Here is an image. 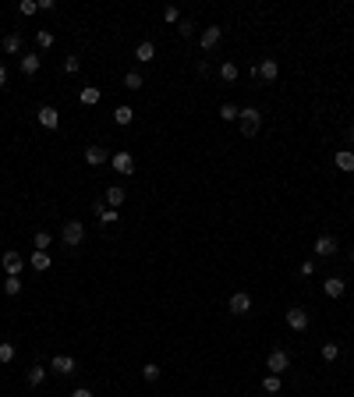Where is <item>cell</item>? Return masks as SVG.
<instances>
[{"instance_id": "d4e9b609", "label": "cell", "mask_w": 354, "mask_h": 397, "mask_svg": "<svg viewBox=\"0 0 354 397\" xmlns=\"http://www.w3.org/2000/svg\"><path fill=\"white\" fill-rule=\"evenodd\" d=\"M337 354H340V344H333V340L323 344V358H326V362H337Z\"/></svg>"}, {"instance_id": "83f0119b", "label": "cell", "mask_w": 354, "mask_h": 397, "mask_svg": "<svg viewBox=\"0 0 354 397\" xmlns=\"http://www.w3.org/2000/svg\"><path fill=\"white\" fill-rule=\"evenodd\" d=\"M220 78H223V82H234V78H238V68H234V64L227 60V64L220 68Z\"/></svg>"}, {"instance_id": "8d00e7d4", "label": "cell", "mask_w": 354, "mask_h": 397, "mask_svg": "<svg viewBox=\"0 0 354 397\" xmlns=\"http://www.w3.org/2000/svg\"><path fill=\"white\" fill-rule=\"evenodd\" d=\"M301 273H305V276H312V273H316V262H312V259H308V262H301Z\"/></svg>"}, {"instance_id": "f546056e", "label": "cell", "mask_w": 354, "mask_h": 397, "mask_svg": "<svg viewBox=\"0 0 354 397\" xmlns=\"http://www.w3.org/2000/svg\"><path fill=\"white\" fill-rule=\"evenodd\" d=\"M43 380H46V369H39V366H35V369H28V383H32V386H39Z\"/></svg>"}, {"instance_id": "f35d334b", "label": "cell", "mask_w": 354, "mask_h": 397, "mask_svg": "<svg viewBox=\"0 0 354 397\" xmlns=\"http://www.w3.org/2000/svg\"><path fill=\"white\" fill-rule=\"evenodd\" d=\"M4 86H7V68L0 64V89H4Z\"/></svg>"}, {"instance_id": "4dcf8cb0", "label": "cell", "mask_w": 354, "mask_h": 397, "mask_svg": "<svg viewBox=\"0 0 354 397\" xmlns=\"http://www.w3.org/2000/svg\"><path fill=\"white\" fill-rule=\"evenodd\" d=\"M46 248H50V234L39 230V234H35V252H46Z\"/></svg>"}, {"instance_id": "52a82bcc", "label": "cell", "mask_w": 354, "mask_h": 397, "mask_svg": "<svg viewBox=\"0 0 354 397\" xmlns=\"http://www.w3.org/2000/svg\"><path fill=\"white\" fill-rule=\"evenodd\" d=\"M337 252V238L333 234H319L316 238V256H333Z\"/></svg>"}, {"instance_id": "9a60e30c", "label": "cell", "mask_w": 354, "mask_h": 397, "mask_svg": "<svg viewBox=\"0 0 354 397\" xmlns=\"http://www.w3.org/2000/svg\"><path fill=\"white\" fill-rule=\"evenodd\" d=\"M337 167L347 170V174L354 170V152H351V149H340V152H337Z\"/></svg>"}, {"instance_id": "484cf974", "label": "cell", "mask_w": 354, "mask_h": 397, "mask_svg": "<svg viewBox=\"0 0 354 397\" xmlns=\"http://www.w3.org/2000/svg\"><path fill=\"white\" fill-rule=\"evenodd\" d=\"M142 380H145V383L160 380V366H152V362H149V366H142Z\"/></svg>"}, {"instance_id": "3957f363", "label": "cell", "mask_w": 354, "mask_h": 397, "mask_svg": "<svg viewBox=\"0 0 354 397\" xmlns=\"http://www.w3.org/2000/svg\"><path fill=\"white\" fill-rule=\"evenodd\" d=\"M82 238H85V227L78 224V220H67L64 224V245L74 248V245H82Z\"/></svg>"}, {"instance_id": "44dd1931", "label": "cell", "mask_w": 354, "mask_h": 397, "mask_svg": "<svg viewBox=\"0 0 354 397\" xmlns=\"http://www.w3.org/2000/svg\"><path fill=\"white\" fill-rule=\"evenodd\" d=\"M4 50H7V54H18V50H21V36H18V32L4 36Z\"/></svg>"}, {"instance_id": "7402d4cb", "label": "cell", "mask_w": 354, "mask_h": 397, "mask_svg": "<svg viewBox=\"0 0 354 397\" xmlns=\"http://www.w3.org/2000/svg\"><path fill=\"white\" fill-rule=\"evenodd\" d=\"M220 117H223V121H238V117H241V110L234 106V103H223V106H220Z\"/></svg>"}, {"instance_id": "7c38bea8", "label": "cell", "mask_w": 354, "mask_h": 397, "mask_svg": "<svg viewBox=\"0 0 354 397\" xmlns=\"http://www.w3.org/2000/svg\"><path fill=\"white\" fill-rule=\"evenodd\" d=\"M220 36H223V28H220V25H209V28L202 32V50H213V46L220 43Z\"/></svg>"}, {"instance_id": "8992f818", "label": "cell", "mask_w": 354, "mask_h": 397, "mask_svg": "<svg viewBox=\"0 0 354 397\" xmlns=\"http://www.w3.org/2000/svg\"><path fill=\"white\" fill-rule=\"evenodd\" d=\"M255 74H259V78H266V82H273V78H277V74H280V64L266 57L262 64H255Z\"/></svg>"}, {"instance_id": "5bb4252c", "label": "cell", "mask_w": 354, "mask_h": 397, "mask_svg": "<svg viewBox=\"0 0 354 397\" xmlns=\"http://www.w3.org/2000/svg\"><path fill=\"white\" fill-rule=\"evenodd\" d=\"M124 198H128V195H124V188H106V206H110V210H121Z\"/></svg>"}, {"instance_id": "ac0fdd59", "label": "cell", "mask_w": 354, "mask_h": 397, "mask_svg": "<svg viewBox=\"0 0 354 397\" xmlns=\"http://www.w3.org/2000/svg\"><path fill=\"white\" fill-rule=\"evenodd\" d=\"M78 100H82L85 106H96V103H99V89H96V86H85V89H82V96H78Z\"/></svg>"}, {"instance_id": "e575fe53", "label": "cell", "mask_w": 354, "mask_h": 397, "mask_svg": "<svg viewBox=\"0 0 354 397\" xmlns=\"http://www.w3.org/2000/svg\"><path fill=\"white\" fill-rule=\"evenodd\" d=\"M78 68H82V60H78V57H67V60H64V71H67V74H74Z\"/></svg>"}, {"instance_id": "d6986e66", "label": "cell", "mask_w": 354, "mask_h": 397, "mask_svg": "<svg viewBox=\"0 0 354 397\" xmlns=\"http://www.w3.org/2000/svg\"><path fill=\"white\" fill-rule=\"evenodd\" d=\"M326 294L330 298H340L344 294V280H340V276H330V280H326Z\"/></svg>"}, {"instance_id": "4316f807", "label": "cell", "mask_w": 354, "mask_h": 397, "mask_svg": "<svg viewBox=\"0 0 354 397\" xmlns=\"http://www.w3.org/2000/svg\"><path fill=\"white\" fill-rule=\"evenodd\" d=\"M35 39H39V46H43V50H50V46H53V32H46V28H39V32H35Z\"/></svg>"}, {"instance_id": "e0dca14e", "label": "cell", "mask_w": 354, "mask_h": 397, "mask_svg": "<svg viewBox=\"0 0 354 397\" xmlns=\"http://www.w3.org/2000/svg\"><path fill=\"white\" fill-rule=\"evenodd\" d=\"M113 121H117V124H131V121H135V110H131V106H117V110H113Z\"/></svg>"}, {"instance_id": "d590c367", "label": "cell", "mask_w": 354, "mask_h": 397, "mask_svg": "<svg viewBox=\"0 0 354 397\" xmlns=\"http://www.w3.org/2000/svg\"><path fill=\"white\" fill-rule=\"evenodd\" d=\"M99 220H103V224H117V210H103Z\"/></svg>"}, {"instance_id": "277c9868", "label": "cell", "mask_w": 354, "mask_h": 397, "mask_svg": "<svg viewBox=\"0 0 354 397\" xmlns=\"http://www.w3.org/2000/svg\"><path fill=\"white\" fill-rule=\"evenodd\" d=\"M110 164L117 174H135V160H131V152H113L110 156Z\"/></svg>"}, {"instance_id": "6da1fadb", "label": "cell", "mask_w": 354, "mask_h": 397, "mask_svg": "<svg viewBox=\"0 0 354 397\" xmlns=\"http://www.w3.org/2000/svg\"><path fill=\"white\" fill-rule=\"evenodd\" d=\"M259 124H262V110H255V106H245L241 110V135H259Z\"/></svg>"}, {"instance_id": "d6a6232c", "label": "cell", "mask_w": 354, "mask_h": 397, "mask_svg": "<svg viewBox=\"0 0 354 397\" xmlns=\"http://www.w3.org/2000/svg\"><path fill=\"white\" fill-rule=\"evenodd\" d=\"M4 291H7V294H18V291H21V280H18V276H7V284H4Z\"/></svg>"}, {"instance_id": "8fae6325", "label": "cell", "mask_w": 354, "mask_h": 397, "mask_svg": "<svg viewBox=\"0 0 354 397\" xmlns=\"http://www.w3.org/2000/svg\"><path fill=\"white\" fill-rule=\"evenodd\" d=\"M110 156H106V149L103 146H89L85 149V164H92V167H99V164H106Z\"/></svg>"}, {"instance_id": "1f68e13d", "label": "cell", "mask_w": 354, "mask_h": 397, "mask_svg": "<svg viewBox=\"0 0 354 397\" xmlns=\"http://www.w3.org/2000/svg\"><path fill=\"white\" fill-rule=\"evenodd\" d=\"M0 362H14V344H0Z\"/></svg>"}, {"instance_id": "7a4b0ae2", "label": "cell", "mask_w": 354, "mask_h": 397, "mask_svg": "<svg viewBox=\"0 0 354 397\" xmlns=\"http://www.w3.org/2000/svg\"><path fill=\"white\" fill-rule=\"evenodd\" d=\"M266 369H269L273 376H280V372H287V369H291V354H287V351H273L269 358H266Z\"/></svg>"}, {"instance_id": "9c48e42d", "label": "cell", "mask_w": 354, "mask_h": 397, "mask_svg": "<svg viewBox=\"0 0 354 397\" xmlns=\"http://www.w3.org/2000/svg\"><path fill=\"white\" fill-rule=\"evenodd\" d=\"M39 124H43V128H57L60 124V114L53 106H39Z\"/></svg>"}, {"instance_id": "cb8c5ba5", "label": "cell", "mask_w": 354, "mask_h": 397, "mask_svg": "<svg viewBox=\"0 0 354 397\" xmlns=\"http://www.w3.org/2000/svg\"><path fill=\"white\" fill-rule=\"evenodd\" d=\"M124 89H131V92H138V89H142V74H138V71L124 74Z\"/></svg>"}, {"instance_id": "f1b7e54d", "label": "cell", "mask_w": 354, "mask_h": 397, "mask_svg": "<svg viewBox=\"0 0 354 397\" xmlns=\"http://www.w3.org/2000/svg\"><path fill=\"white\" fill-rule=\"evenodd\" d=\"M262 390H269V394H277V390H280V376H273V372H269V376L262 380Z\"/></svg>"}, {"instance_id": "ba28073f", "label": "cell", "mask_w": 354, "mask_h": 397, "mask_svg": "<svg viewBox=\"0 0 354 397\" xmlns=\"http://www.w3.org/2000/svg\"><path fill=\"white\" fill-rule=\"evenodd\" d=\"M287 326L291 330H308V312L305 308H291L287 312Z\"/></svg>"}, {"instance_id": "836d02e7", "label": "cell", "mask_w": 354, "mask_h": 397, "mask_svg": "<svg viewBox=\"0 0 354 397\" xmlns=\"http://www.w3.org/2000/svg\"><path fill=\"white\" fill-rule=\"evenodd\" d=\"M35 8H39L35 0H21V4H18V11H21V14H35Z\"/></svg>"}, {"instance_id": "30bf717a", "label": "cell", "mask_w": 354, "mask_h": 397, "mask_svg": "<svg viewBox=\"0 0 354 397\" xmlns=\"http://www.w3.org/2000/svg\"><path fill=\"white\" fill-rule=\"evenodd\" d=\"M50 369L60 372V376H67V372H74V358H71V354H57V358L50 362Z\"/></svg>"}, {"instance_id": "74e56055", "label": "cell", "mask_w": 354, "mask_h": 397, "mask_svg": "<svg viewBox=\"0 0 354 397\" xmlns=\"http://www.w3.org/2000/svg\"><path fill=\"white\" fill-rule=\"evenodd\" d=\"M71 397H92V390H85V386H78V390H74Z\"/></svg>"}, {"instance_id": "5b68a950", "label": "cell", "mask_w": 354, "mask_h": 397, "mask_svg": "<svg viewBox=\"0 0 354 397\" xmlns=\"http://www.w3.org/2000/svg\"><path fill=\"white\" fill-rule=\"evenodd\" d=\"M230 312H234V316H248V312H252V298H248L245 291L230 294Z\"/></svg>"}, {"instance_id": "603a6c76", "label": "cell", "mask_w": 354, "mask_h": 397, "mask_svg": "<svg viewBox=\"0 0 354 397\" xmlns=\"http://www.w3.org/2000/svg\"><path fill=\"white\" fill-rule=\"evenodd\" d=\"M21 71H25V74H35V71H39V57H35V54L21 57Z\"/></svg>"}, {"instance_id": "2e32d148", "label": "cell", "mask_w": 354, "mask_h": 397, "mask_svg": "<svg viewBox=\"0 0 354 397\" xmlns=\"http://www.w3.org/2000/svg\"><path fill=\"white\" fill-rule=\"evenodd\" d=\"M156 57V46L152 43H138V50H135V60H142V64H149Z\"/></svg>"}, {"instance_id": "ffe728a7", "label": "cell", "mask_w": 354, "mask_h": 397, "mask_svg": "<svg viewBox=\"0 0 354 397\" xmlns=\"http://www.w3.org/2000/svg\"><path fill=\"white\" fill-rule=\"evenodd\" d=\"M32 270H39V273L50 270V256L46 252H32Z\"/></svg>"}, {"instance_id": "ab89813d", "label": "cell", "mask_w": 354, "mask_h": 397, "mask_svg": "<svg viewBox=\"0 0 354 397\" xmlns=\"http://www.w3.org/2000/svg\"><path fill=\"white\" fill-rule=\"evenodd\" d=\"M351 262H354V252H351Z\"/></svg>"}, {"instance_id": "4fadbf2b", "label": "cell", "mask_w": 354, "mask_h": 397, "mask_svg": "<svg viewBox=\"0 0 354 397\" xmlns=\"http://www.w3.org/2000/svg\"><path fill=\"white\" fill-rule=\"evenodd\" d=\"M21 266H25V262H21V256H18V252H7V256H4V270H7V276H18V273H21Z\"/></svg>"}]
</instances>
